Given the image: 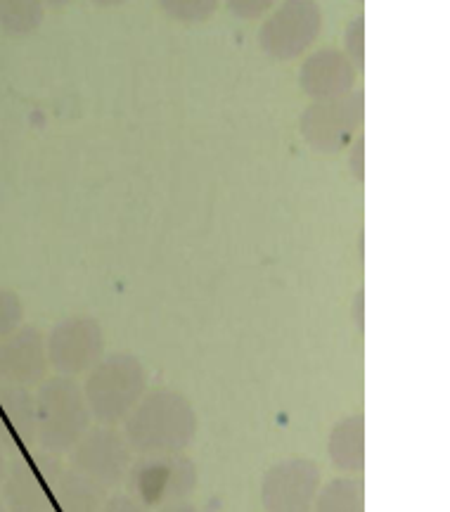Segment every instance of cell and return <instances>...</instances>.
Wrapping results in <instances>:
<instances>
[{
    "label": "cell",
    "mask_w": 450,
    "mask_h": 512,
    "mask_svg": "<svg viewBox=\"0 0 450 512\" xmlns=\"http://www.w3.org/2000/svg\"><path fill=\"white\" fill-rule=\"evenodd\" d=\"M195 434V408L176 389L147 392L124 420V437L135 456L185 453Z\"/></svg>",
    "instance_id": "6da1fadb"
},
{
    "label": "cell",
    "mask_w": 450,
    "mask_h": 512,
    "mask_svg": "<svg viewBox=\"0 0 450 512\" xmlns=\"http://www.w3.org/2000/svg\"><path fill=\"white\" fill-rule=\"evenodd\" d=\"M0 512H8V510H5V505H3V503H0Z\"/></svg>",
    "instance_id": "f1b7e54d"
},
{
    "label": "cell",
    "mask_w": 450,
    "mask_h": 512,
    "mask_svg": "<svg viewBox=\"0 0 450 512\" xmlns=\"http://www.w3.org/2000/svg\"><path fill=\"white\" fill-rule=\"evenodd\" d=\"M147 384H150V375L138 356L126 354V351L102 356L88 370L81 387L90 418L98 420L100 425H121L147 394Z\"/></svg>",
    "instance_id": "7a4b0ae2"
},
{
    "label": "cell",
    "mask_w": 450,
    "mask_h": 512,
    "mask_svg": "<svg viewBox=\"0 0 450 512\" xmlns=\"http://www.w3.org/2000/svg\"><path fill=\"white\" fill-rule=\"evenodd\" d=\"M50 496L55 512H100L107 501V489L74 467L62 465L50 479Z\"/></svg>",
    "instance_id": "5bb4252c"
},
{
    "label": "cell",
    "mask_w": 450,
    "mask_h": 512,
    "mask_svg": "<svg viewBox=\"0 0 450 512\" xmlns=\"http://www.w3.org/2000/svg\"><path fill=\"white\" fill-rule=\"evenodd\" d=\"M93 5H98V8H117V5H124L126 0H90Z\"/></svg>",
    "instance_id": "484cf974"
},
{
    "label": "cell",
    "mask_w": 450,
    "mask_h": 512,
    "mask_svg": "<svg viewBox=\"0 0 450 512\" xmlns=\"http://www.w3.org/2000/svg\"><path fill=\"white\" fill-rule=\"evenodd\" d=\"M64 463L62 456L36 448L29 453H17L8 463L0 496H3L8 512H55L53 496H50V477Z\"/></svg>",
    "instance_id": "8992f818"
},
{
    "label": "cell",
    "mask_w": 450,
    "mask_h": 512,
    "mask_svg": "<svg viewBox=\"0 0 450 512\" xmlns=\"http://www.w3.org/2000/svg\"><path fill=\"white\" fill-rule=\"evenodd\" d=\"M48 370L45 337L34 325H19L0 337V384L34 389L48 377Z\"/></svg>",
    "instance_id": "8fae6325"
},
{
    "label": "cell",
    "mask_w": 450,
    "mask_h": 512,
    "mask_svg": "<svg viewBox=\"0 0 450 512\" xmlns=\"http://www.w3.org/2000/svg\"><path fill=\"white\" fill-rule=\"evenodd\" d=\"M323 29L318 0H282L259 31L263 53L273 60H294L313 46Z\"/></svg>",
    "instance_id": "52a82bcc"
},
{
    "label": "cell",
    "mask_w": 450,
    "mask_h": 512,
    "mask_svg": "<svg viewBox=\"0 0 450 512\" xmlns=\"http://www.w3.org/2000/svg\"><path fill=\"white\" fill-rule=\"evenodd\" d=\"M351 318H353V323H356V328L363 330V325H365V294L363 292H358L356 299H353Z\"/></svg>",
    "instance_id": "cb8c5ba5"
},
{
    "label": "cell",
    "mask_w": 450,
    "mask_h": 512,
    "mask_svg": "<svg viewBox=\"0 0 450 512\" xmlns=\"http://www.w3.org/2000/svg\"><path fill=\"white\" fill-rule=\"evenodd\" d=\"M22 318H24L22 299H19L12 290L0 287V337L15 332L19 325H22Z\"/></svg>",
    "instance_id": "ffe728a7"
},
{
    "label": "cell",
    "mask_w": 450,
    "mask_h": 512,
    "mask_svg": "<svg viewBox=\"0 0 450 512\" xmlns=\"http://www.w3.org/2000/svg\"><path fill=\"white\" fill-rule=\"evenodd\" d=\"M218 3L221 0H159L162 10L171 19H178V22H207V19L218 10Z\"/></svg>",
    "instance_id": "ac0fdd59"
},
{
    "label": "cell",
    "mask_w": 450,
    "mask_h": 512,
    "mask_svg": "<svg viewBox=\"0 0 450 512\" xmlns=\"http://www.w3.org/2000/svg\"><path fill=\"white\" fill-rule=\"evenodd\" d=\"M327 456L339 472L360 477L365 470V418L363 413L346 415L334 422L327 434Z\"/></svg>",
    "instance_id": "9a60e30c"
},
{
    "label": "cell",
    "mask_w": 450,
    "mask_h": 512,
    "mask_svg": "<svg viewBox=\"0 0 450 512\" xmlns=\"http://www.w3.org/2000/svg\"><path fill=\"white\" fill-rule=\"evenodd\" d=\"M342 53L349 57L351 64L358 69V72H363L365 67V17L363 15H358L356 19H351V22L346 24Z\"/></svg>",
    "instance_id": "d6986e66"
},
{
    "label": "cell",
    "mask_w": 450,
    "mask_h": 512,
    "mask_svg": "<svg viewBox=\"0 0 450 512\" xmlns=\"http://www.w3.org/2000/svg\"><path fill=\"white\" fill-rule=\"evenodd\" d=\"M100 512H150V510L128 494H114V496H107V501L102 505Z\"/></svg>",
    "instance_id": "603a6c76"
},
{
    "label": "cell",
    "mask_w": 450,
    "mask_h": 512,
    "mask_svg": "<svg viewBox=\"0 0 450 512\" xmlns=\"http://www.w3.org/2000/svg\"><path fill=\"white\" fill-rule=\"evenodd\" d=\"M5 470H8V458H5V451H3V448H0V482H3Z\"/></svg>",
    "instance_id": "4316f807"
},
{
    "label": "cell",
    "mask_w": 450,
    "mask_h": 512,
    "mask_svg": "<svg viewBox=\"0 0 450 512\" xmlns=\"http://www.w3.org/2000/svg\"><path fill=\"white\" fill-rule=\"evenodd\" d=\"M313 512H365V484L360 477H337L320 486Z\"/></svg>",
    "instance_id": "2e32d148"
},
{
    "label": "cell",
    "mask_w": 450,
    "mask_h": 512,
    "mask_svg": "<svg viewBox=\"0 0 450 512\" xmlns=\"http://www.w3.org/2000/svg\"><path fill=\"white\" fill-rule=\"evenodd\" d=\"M159 512H197L195 505L190 503H171V505H164V508H159Z\"/></svg>",
    "instance_id": "d4e9b609"
},
{
    "label": "cell",
    "mask_w": 450,
    "mask_h": 512,
    "mask_svg": "<svg viewBox=\"0 0 450 512\" xmlns=\"http://www.w3.org/2000/svg\"><path fill=\"white\" fill-rule=\"evenodd\" d=\"M72 0H43V5H50V8H64V5H69Z\"/></svg>",
    "instance_id": "83f0119b"
},
{
    "label": "cell",
    "mask_w": 450,
    "mask_h": 512,
    "mask_svg": "<svg viewBox=\"0 0 450 512\" xmlns=\"http://www.w3.org/2000/svg\"><path fill=\"white\" fill-rule=\"evenodd\" d=\"M45 19L43 0H0V29L8 36H29Z\"/></svg>",
    "instance_id": "e0dca14e"
},
{
    "label": "cell",
    "mask_w": 450,
    "mask_h": 512,
    "mask_svg": "<svg viewBox=\"0 0 450 512\" xmlns=\"http://www.w3.org/2000/svg\"><path fill=\"white\" fill-rule=\"evenodd\" d=\"M197 482V465L192 458L185 453H159L133 458L124 484L128 496L150 510L188 501Z\"/></svg>",
    "instance_id": "277c9868"
},
{
    "label": "cell",
    "mask_w": 450,
    "mask_h": 512,
    "mask_svg": "<svg viewBox=\"0 0 450 512\" xmlns=\"http://www.w3.org/2000/svg\"><path fill=\"white\" fill-rule=\"evenodd\" d=\"M349 174L356 178L358 183L365 181V138L356 136V140L351 143V152H349Z\"/></svg>",
    "instance_id": "7402d4cb"
},
{
    "label": "cell",
    "mask_w": 450,
    "mask_h": 512,
    "mask_svg": "<svg viewBox=\"0 0 450 512\" xmlns=\"http://www.w3.org/2000/svg\"><path fill=\"white\" fill-rule=\"evenodd\" d=\"M278 0H225V8L230 10V15L240 19H256L273 8Z\"/></svg>",
    "instance_id": "44dd1931"
},
{
    "label": "cell",
    "mask_w": 450,
    "mask_h": 512,
    "mask_svg": "<svg viewBox=\"0 0 450 512\" xmlns=\"http://www.w3.org/2000/svg\"><path fill=\"white\" fill-rule=\"evenodd\" d=\"M358 69L353 67L349 57L342 50L323 48L301 64L299 83L301 91L315 102L334 100L349 95L356 86Z\"/></svg>",
    "instance_id": "7c38bea8"
},
{
    "label": "cell",
    "mask_w": 450,
    "mask_h": 512,
    "mask_svg": "<svg viewBox=\"0 0 450 512\" xmlns=\"http://www.w3.org/2000/svg\"><path fill=\"white\" fill-rule=\"evenodd\" d=\"M135 453L128 446L124 432L117 427H90L69 451V467L93 479L102 489H117L126 482L128 467Z\"/></svg>",
    "instance_id": "ba28073f"
},
{
    "label": "cell",
    "mask_w": 450,
    "mask_h": 512,
    "mask_svg": "<svg viewBox=\"0 0 450 512\" xmlns=\"http://www.w3.org/2000/svg\"><path fill=\"white\" fill-rule=\"evenodd\" d=\"M45 354L57 375L79 377L105 356V332L95 318L69 316L45 337Z\"/></svg>",
    "instance_id": "9c48e42d"
},
{
    "label": "cell",
    "mask_w": 450,
    "mask_h": 512,
    "mask_svg": "<svg viewBox=\"0 0 450 512\" xmlns=\"http://www.w3.org/2000/svg\"><path fill=\"white\" fill-rule=\"evenodd\" d=\"M323 486V472L311 458H287L275 463L261 482L266 512H313L315 496Z\"/></svg>",
    "instance_id": "30bf717a"
},
{
    "label": "cell",
    "mask_w": 450,
    "mask_h": 512,
    "mask_svg": "<svg viewBox=\"0 0 450 512\" xmlns=\"http://www.w3.org/2000/svg\"><path fill=\"white\" fill-rule=\"evenodd\" d=\"M36 446V396L27 387L0 384V448L5 453Z\"/></svg>",
    "instance_id": "4fadbf2b"
},
{
    "label": "cell",
    "mask_w": 450,
    "mask_h": 512,
    "mask_svg": "<svg viewBox=\"0 0 450 512\" xmlns=\"http://www.w3.org/2000/svg\"><path fill=\"white\" fill-rule=\"evenodd\" d=\"M365 121V93L351 91L334 100L308 105L299 119L301 136L313 150L334 155L353 143Z\"/></svg>",
    "instance_id": "5b68a950"
},
{
    "label": "cell",
    "mask_w": 450,
    "mask_h": 512,
    "mask_svg": "<svg viewBox=\"0 0 450 512\" xmlns=\"http://www.w3.org/2000/svg\"><path fill=\"white\" fill-rule=\"evenodd\" d=\"M356 3H363V0H356Z\"/></svg>",
    "instance_id": "f546056e"
},
{
    "label": "cell",
    "mask_w": 450,
    "mask_h": 512,
    "mask_svg": "<svg viewBox=\"0 0 450 512\" xmlns=\"http://www.w3.org/2000/svg\"><path fill=\"white\" fill-rule=\"evenodd\" d=\"M36 444L55 456H67L90 430V411L74 377H45L36 387Z\"/></svg>",
    "instance_id": "3957f363"
}]
</instances>
